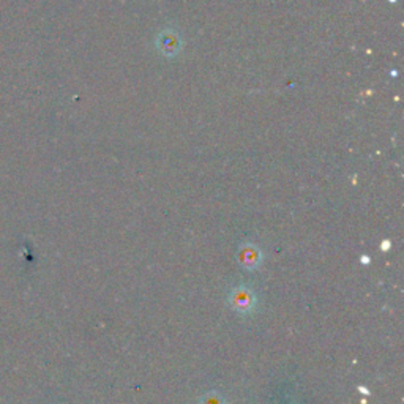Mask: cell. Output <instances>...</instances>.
<instances>
[{
  "label": "cell",
  "instance_id": "6da1fadb",
  "mask_svg": "<svg viewBox=\"0 0 404 404\" xmlns=\"http://www.w3.org/2000/svg\"><path fill=\"white\" fill-rule=\"evenodd\" d=\"M256 294L247 286L234 287L229 294V305L240 314L251 313L256 308Z\"/></svg>",
  "mask_w": 404,
  "mask_h": 404
},
{
  "label": "cell",
  "instance_id": "3957f363",
  "mask_svg": "<svg viewBox=\"0 0 404 404\" xmlns=\"http://www.w3.org/2000/svg\"><path fill=\"white\" fill-rule=\"evenodd\" d=\"M201 404H226V401L223 400V396L220 395V393L209 392L201 398Z\"/></svg>",
  "mask_w": 404,
  "mask_h": 404
},
{
  "label": "cell",
  "instance_id": "7a4b0ae2",
  "mask_svg": "<svg viewBox=\"0 0 404 404\" xmlns=\"http://www.w3.org/2000/svg\"><path fill=\"white\" fill-rule=\"evenodd\" d=\"M239 261H240V264L245 267V269H248V270L258 269L261 261H262L261 251L256 248L254 245H243V247L240 248Z\"/></svg>",
  "mask_w": 404,
  "mask_h": 404
}]
</instances>
